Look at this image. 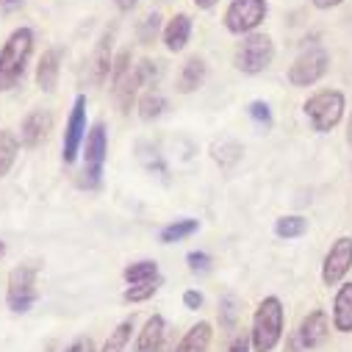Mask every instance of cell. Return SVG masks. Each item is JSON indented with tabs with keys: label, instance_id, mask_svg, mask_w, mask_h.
I'll use <instances>...</instances> for the list:
<instances>
[{
	"label": "cell",
	"instance_id": "1",
	"mask_svg": "<svg viewBox=\"0 0 352 352\" xmlns=\"http://www.w3.org/2000/svg\"><path fill=\"white\" fill-rule=\"evenodd\" d=\"M31 53H34V31L25 25L14 28L3 42V47H0V92H12L20 86Z\"/></svg>",
	"mask_w": 352,
	"mask_h": 352
},
{
	"label": "cell",
	"instance_id": "2",
	"mask_svg": "<svg viewBox=\"0 0 352 352\" xmlns=\"http://www.w3.org/2000/svg\"><path fill=\"white\" fill-rule=\"evenodd\" d=\"M286 327V311L278 297H263L252 314V327H250V341L252 352H272Z\"/></svg>",
	"mask_w": 352,
	"mask_h": 352
},
{
	"label": "cell",
	"instance_id": "3",
	"mask_svg": "<svg viewBox=\"0 0 352 352\" xmlns=\"http://www.w3.org/2000/svg\"><path fill=\"white\" fill-rule=\"evenodd\" d=\"M106 158H109V131L103 122H95L83 142V172H80L83 189H98L103 184Z\"/></svg>",
	"mask_w": 352,
	"mask_h": 352
},
{
	"label": "cell",
	"instance_id": "4",
	"mask_svg": "<svg viewBox=\"0 0 352 352\" xmlns=\"http://www.w3.org/2000/svg\"><path fill=\"white\" fill-rule=\"evenodd\" d=\"M275 58V42L270 34H247L233 50V67L244 75H261Z\"/></svg>",
	"mask_w": 352,
	"mask_h": 352
},
{
	"label": "cell",
	"instance_id": "5",
	"mask_svg": "<svg viewBox=\"0 0 352 352\" xmlns=\"http://www.w3.org/2000/svg\"><path fill=\"white\" fill-rule=\"evenodd\" d=\"M36 278H39V263H20L9 272V283H6V305L12 314H28L36 300H39V289H36Z\"/></svg>",
	"mask_w": 352,
	"mask_h": 352
},
{
	"label": "cell",
	"instance_id": "6",
	"mask_svg": "<svg viewBox=\"0 0 352 352\" xmlns=\"http://www.w3.org/2000/svg\"><path fill=\"white\" fill-rule=\"evenodd\" d=\"M344 109H346V100H344V95L338 89H319L302 106V111L311 120V128L316 133H330L341 122Z\"/></svg>",
	"mask_w": 352,
	"mask_h": 352
},
{
	"label": "cell",
	"instance_id": "7",
	"mask_svg": "<svg viewBox=\"0 0 352 352\" xmlns=\"http://www.w3.org/2000/svg\"><path fill=\"white\" fill-rule=\"evenodd\" d=\"M267 0H230V6L225 9V28L236 36H247V34H255V28L267 20Z\"/></svg>",
	"mask_w": 352,
	"mask_h": 352
},
{
	"label": "cell",
	"instance_id": "8",
	"mask_svg": "<svg viewBox=\"0 0 352 352\" xmlns=\"http://www.w3.org/2000/svg\"><path fill=\"white\" fill-rule=\"evenodd\" d=\"M330 69V56L324 47H311L305 53H300L294 58V64L289 67V83L297 86V89H305V86L319 83Z\"/></svg>",
	"mask_w": 352,
	"mask_h": 352
},
{
	"label": "cell",
	"instance_id": "9",
	"mask_svg": "<svg viewBox=\"0 0 352 352\" xmlns=\"http://www.w3.org/2000/svg\"><path fill=\"white\" fill-rule=\"evenodd\" d=\"M86 95H78L72 109H69V117H67V125H64V144H61V161L64 164H75L78 161V153L86 142Z\"/></svg>",
	"mask_w": 352,
	"mask_h": 352
},
{
	"label": "cell",
	"instance_id": "10",
	"mask_svg": "<svg viewBox=\"0 0 352 352\" xmlns=\"http://www.w3.org/2000/svg\"><path fill=\"white\" fill-rule=\"evenodd\" d=\"M114 36H117V25H109L100 39L95 42V50L86 61V78H89L92 86H103L109 78H111V67H114Z\"/></svg>",
	"mask_w": 352,
	"mask_h": 352
},
{
	"label": "cell",
	"instance_id": "11",
	"mask_svg": "<svg viewBox=\"0 0 352 352\" xmlns=\"http://www.w3.org/2000/svg\"><path fill=\"white\" fill-rule=\"evenodd\" d=\"M349 270H352V236H338L322 261V283L338 286Z\"/></svg>",
	"mask_w": 352,
	"mask_h": 352
},
{
	"label": "cell",
	"instance_id": "12",
	"mask_svg": "<svg viewBox=\"0 0 352 352\" xmlns=\"http://www.w3.org/2000/svg\"><path fill=\"white\" fill-rule=\"evenodd\" d=\"M53 125H56L53 111H47V109H31V111L23 117V122H20V144H23L25 150L42 147V144L50 139Z\"/></svg>",
	"mask_w": 352,
	"mask_h": 352
},
{
	"label": "cell",
	"instance_id": "13",
	"mask_svg": "<svg viewBox=\"0 0 352 352\" xmlns=\"http://www.w3.org/2000/svg\"><path fill=\"white\" fill-rule=\"evenodd\" d=\"M294 336H297L302 352H314V349L324 346V341L330 338V319H327V314H324L322 308L308 311V314L302 316L300 327L294 330Z\"/></svg>",
	"mask_w": 352,
	"mask_h": 352
},
{
	"label": "cell",
	"instance_id": "14",
	"mask_svg": "<svg viewBox=\"0 0 352 352\" xmlns=\"http://www.w3.org/2000/svg\"><path fill=\"white\" fill-rule=\"evenodd\" d=\"M61 61H64V50L61 47H47L36 64V86L42 92H56L58 86V72H61Z\"/></svg>",
	"mask_w": 352,
	"mask_h": 352
},
{
	"label": "cell",
	"instance_id": "15",
	"mask_svg": "<svg viewBox=\"0 0 352 352\" xmlns=\"http://www.w3.org/2000/svg\"><path fill=\"white\" fill-rule=\"evenodd\" d=\"M161 39H164V47H166L169 53H181V50L189 45V39H192V17L184 14V12L175 14V17L164 25Z\"/></svg>",
	"mask_w": 352,
	"mask_h": 352
},
{
	"label": "cell",
	"instance_id": "16",
	"mask_svg": "<svg viewBox=\"0 0 352 352\" xmlns=\"http://www.w3.org/2000/svg\"><path fill=\"white\" fill-rule=\"evenodd\" d=\"M206 78H208V64H206L200 56H192V58H186V64L181 67L175 89H178L181 95H192V92H197L200 86L206 83Z\"/></svg>",
	"mask_w": 352,
	"mask_h": 352
},
{
	"label": "cell",
	"instance_id": "17",
	"mask_svg": "<svg viewBox=\"0 0 352 352\" xmlns=\"http://www.w3.org/2000/svg\"><path fill=\"white\" fill-rule=\"evenodd\" d=\"M164 338H166V322H164L161 314H153V316L144 322V327L139 330L136 352H161Z\"/></svg>",
	"mask_w": 352,
	"mask_h": 352
},
{
	"label": "cell",
	"instance_id": "18",
	"mask_svg": "<svg viewBox=\"0 0 352 352\" xmlns=\"http://www.w3.org/2000/svg\"><path fill=\"white\" fill-rule=\"evenodd\" d=\"M333 330L352 333V283H344L333 300Z\"/></svg>",
	"mask_w": 352,
	"mask_h": 352
},
{
	"label": "cell",
	"instance_id": "19",
	"mask_svg": "<svg viewBox=\"0 0 352 352\" xmlns=\"http://www.w3.org/2000/svg\"><path fill=\"white\" fill-rule=\"evenodd\" d=\"M211 338H214L211 322H197L195 327H189V333L181 338V344L175 346V352H206Z\"/></svg>",
	"mask_w": 352,
	"mask_h": 352
},
{
	"label": "cell",
	"instance_id": "20",
	"mask_svg": "<svg viewBox=\"0 0 352 352\" xmlns=\"http://www.w3.org/2000/svg\"><path fill=\"white\" fill-rule=\"evenodd\" d=\"M17 153H20V136L9 128H0V178H6L12 172Z\"/></svg>",
	"mask_w": 352,
	"mask_h": 352
},
{
	"label": "cell",
	"instance_id": "21",
	"mask_svg": "<svg viewBox=\"0 0 352 352\" xmlns=\"http://www.w3.org/2000/svg\"><path fill=\"white\" fill-rule=\"evenodd\" d=\"M161 75H164V61H155V58H142L133 67L136 89H153V86L161 80Z\"/></svg>",
	"mask_w": 352,
	"mask_h": 352
},
{
	"label": "cell",
	"instance_id": "22",
	"mask_svg": "<svg viewBox=\"0 0 352 352\" xmlns=\"http://www.w3.org/2000/svg\"><path fill=\"white\" fill-rule=\"evenodd\" d=\"M197 230H200V222L197 219H175V222H169V225L161 228L158 241L161 244H178V241L195 236Z\"/></svg>",
	"mask_w": 352,
	"mask_h": 352
},
{
	"label": "cell",
	"instance_id": "23",
	"mask_svg": "<svg viewBox=\"0 0 352 352\" xmlns=\"http://www.w3.org/2000/svg\"><path fill=\"white\" fill-rule=\"evenodd\" d=\"M122 278L128 286H136V283H150L158 275V263L155 261H136V263H128V267L122 270Z\"/></svg>",
	"mask_w": 352,
	"mask_h": 352
},
{
	"label": "cell",
	"instance_id": "24",
	"mask_svg": "<svg viewBox=\"0 0 352 352\" xmlns=\"http://www.w3.org/2000/svg\"><path fill=\"white\" fill-rule=\"evenodd\" d=\"M166 98L158 92V89H147L142 98H139V117L144 120V122H153V120H158L164 111H166Z\"/></svg>",
	"mask_w": 352,
	"mask_h": 352
},
{
	"label": "cell",
	"instance_id": "25",
	"mask_svg": "<svg viewBox=\"0 0 352 352\" xmlns=\"http://www.w3.org/2000/svg\"><path fill=\"white\" fill-rule=\"evenodd\" d=\"M241 144L239 142H233V139H219V142H214V147H211V155H214V161L219 164V166H225V169H230L233 164H239L241 161Z\"/></svg>",
	"mask_w": 352,
	"mask_h": 352
},
{
	"label": "cell",
	"instance_id": "26",
	"mask_svg": "<svg viewBox=\"0 0 352 352\" xmlns=\"http://www.w3.org/2000/svg\"><path fill=\"white\" fill-rule=\"evenodd\" d=\"M308 233V219L300 217V214H289V217H280L275 219V236L278 239H300Z\"/></svg>",
	"mask_w": 352,
	"mask_h": 352
},
{
	"label": "cell",
	"instance_id": "27",
	"mask_svg": "<svg viewBox=\"0 0 352 352\" xmlns=\"http://www.w3.org/2000/svg\"><path fill=\"white\" fill-rule=\"evenodd\" d=\"M131 333H133V316H131V319H122V322L109 333V338H106V344H103L100 352H125V346H128V341H131Z\"/></svg>",
	"mask_w": 352,
	"mask_h": 352
},
{
	"label": "cell",
	"instance_id": "28",
	"mask_svg": "<svg viewBox=\"0 0 352 352\" xmlns=\"http://www.w3.org/2000/svg\"><path fill=\"white\" fill-rule=\"evenodd\" d=\"M239 319H241V305H239V300H236L233 294L222 297V302H219V327H222L225 333H233V330L239 327Z\"/></svg>",
	"mask_w": 352,
	"mask_h": 352
},
{
	"label": "cell",
	"instance_id": "29",
	"mask_svg": "<svg viewBox=\"0 0 352 352\" xmlns=\"http://www.w3.org/2000/svg\"><path fill=\"white\" fill-rule=\"evenodd\" d=\"M247 114H250V120L255 122V128L263 131V133H267V131L275 125V120H272V109H270L267 100H252V103L247 106Z\"/></svg>",
	"mask_w": 352,
	"mask_h": 352
},
{
	"label": "cell",
	"instance_id": "30",
	"mask_svg": "<svg viewBox=\"0 0 352 352\" xmlns=\"http://www.w3.org/2000/svg\"><path fill=\"white\" fill-rule=\"evenodd\" d=\"M161 283H164V278H155V280H150V283H136V286L125 289L122 300H125V302H144V300H150V297L158 294Z\"/></svg>",
	"mask_w": 352,
	"mask_h": 352
},
{
	"label": "cell",
	"instance_id": "31",
	"mask_svg": "<svg viewBox=\"0 0 352 352\" xmlns=\"http://www.w3.org/2000/svg\"><path fill=\"white\" fill-rule=\"evenodd\" d=\"M158 34H161V14H158V12L144 14V20H142V23H139V28H136L139 42H142V45H153Z\"/></svg>",
	"mask_w": 352,
	"mask_h": 352
},
{
	"label": "cell",
	"instance_id": "32",
	"mask_svg": "<svg viewBox=\"0 0 352 352\" xmlns=\"http://www.w3.org/2000/svg\"><path fill=\"white\" fill-rule=\"evenodd\" d=\"M139 158H142V164L147 166V172H153V175H166V164H164V158L150 147V144H139Z\"/></svg>",
	"mask_w": 352,
	"mask_h": 352
},
{
	"label": "cell",
	"instance_id": "33",
	"mask_svg": "<svg viewBox=\"0 0 352 352\" xmlns=\"http://www.w3.org/2000/svg\"><path fill=\"white\" fill-rule=\"evenodd\" d=\"M186 263H189V272H195V275H206V272H211L214 258H211L208 252H203V250H192V252L186 255Z\"/></svg>",
	"mask_w": 352,
	"mask_h": 352
},
{
	"label": "cell",
	"instance_id": "34",
	"mask_svg": "<svg viewBox=\"0 0 352 352\" xmlns=\"http://www.w3.org/2000/svg\"><path fill=\"white\" fill-rule=\"evenodd\" d=\"M64 352H98V346H95V341H92L89 336H80V338H75Z\"/></svg>",
	"mask_w": 352,
	"mask_h": 352
},
{
	"label": "cell",
	"instance_id": "35",
	"mask_svg": "<svg viewBox=\"0 0 352 352\" xmlns=\"http://www.w3.org/2000/svg\"><path fill=\"white\" fill-rule=\"evenodd\" d=\"M184 305H186L189 311H200V308H203V294H200L197 289L184 292Z\"/></svg>",
	"mask_w": 352,
	"mask_h": 352
},
{
	"label": "cell",
	"instance_id": "36",
	"mask_svg": "<svg viewBox=\"0 0 352 352\" xmlns=\"http://www.w3.org/2000/svg\"><path fill=\"white\" fill-rule=\"evenodd\" d=\"M228 352H252V341H250V333H241L233 338V344L228 346Z\"/></svg>",
	"mask_w": 352,
	"mask_h": 352
},
{
	"label": "cell",
	"instance_id": "37",
	"mask_svg": "<svg viewBox=\"0 0 352 352\" xmlns=\"http://www.w3.org/2000/svg\"><path fill=\"white\" fill-rule=\"evenodd\" d=\"M23 6H25V0H0V12H3V14L20 12Z\"/></svg>",
	"mask_w": 352,
	"mask_h": 352
},
{
	"label": "cell",
	"instance_id": "38",
	"mask_svg": "<svg viewBox=\"0 0 352 352\" xmlns=\"http://www.w3.org/2000/svg\"><path fill=\"white\" fill-rule=\"evenodd\" d=\"M114 6H117V12H122V14H131V12L139 6V0H114Z\"/></svg>",
	"mask_w": 352,
	"mask_h": 352
},
{
	"label": "cell",
	"instance_id": "39",
	"mask_svg": "<svg viewBox=\"0 0 352 352\" xmlns=\"http://www.w3.org/2000/svg\"><path fill=\"white\" fill-rule=\"evenodd\" d=\"M344 0H314V6L316 9H322V12H327V9H336V6H341Z\"/></svg>",
	"mask_w": 352,
	"mask_h": 352
},
{
	"label": "cell",
	"instance_id": "40",
	"mask_svg": "<svg viewBox=\"0 0 352 352\" xmlns=\"http://www.w3.org/2000/svg\"><path fill=\"white\" fill-rule=\"evenodd\" d=\"M219 3V0H195V6L197 9H203V12H208V9H214Z\"/></svg>",
	"mask_w": 352,
	"mask_h": 352
},
{
	"label": "cell",
	"instance_id": "41",
	"mask_svg": "<svg viewBox=\"0 0 352 352\" xmlns=\"http://www.w3.org/2000/svg\"><path fill=\"white\" fill-rule=\"evenodd\" d=\"M286 344H289V352H302V346H300V341H297V336H294V333L289 336V341H286Z\"/></svg>",
	"mask_w": 352,
	"mask_h": 352
},
{
	"label": "cell",
	"instance_id": "42",
	"mask_svg": "<svg viewBox=\"0 0 352 352\" xmlns=\"http://www.w3.org/2000/svg\"><path fill=\"white\" fill-rule=\"evenodd\" d=\"M346 142L352 144V117H349V125H346Z\"/></svg>",
	"mask_w": 352,
	"mask_h": 352
},
{
	"label": "cell",
	"instance_id": "43",
	"mask_svg": "<svg viewBox=\"0 0 352 352\" xmlns=\"http://www.w3.org/2000/svg\"><path fill=\"white\" fill-rule=\"evenodd\" d=\"M3 255H6V241H0V261H3Z\"/></svg>",
	"mask_w": 352,
	"mask_h": 352
},
{
	"label": "cell",
	"instance_id": "44",
	"mask_svg": "<svg viewBox=\"0 0 352 352\" xmlns=\"http://www.w3.org/2000/svg\"><path fill=\"white\" fill-rule=\"evenodd\" d=\"M161 3H166V0H161Z\"/></svg>",
	"mask_w": 352,
	"mask_h": 352
}]
</instances>
